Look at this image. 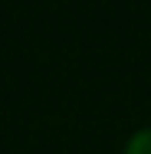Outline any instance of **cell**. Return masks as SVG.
<instances>
[{"instance_id": "cell-1", "label": "cell", "mask_w": 151, "mask_h": 154, "mask_svg": "<svg viewBox=\"0 0 151 154\" xmlns=\"http://www.w3.org/2000/svg\"><path fill=\"white\" fill-rule=\"evenodd\" d=\"M125 154H151V128H141L128 138L125 144Z\"/></svg>"}]
</instances>
